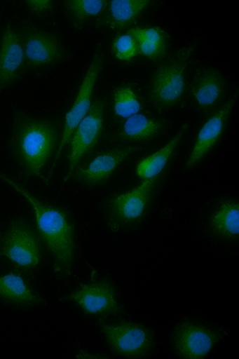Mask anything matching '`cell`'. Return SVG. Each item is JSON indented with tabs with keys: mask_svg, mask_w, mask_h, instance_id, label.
Returning <instances> with one entry per match:
<instances>
[{
	"mask_svg": "<svg viewBox=\"0 0 239 359\" xmlns=\"http://www.w3.org/2000/svg\"><path fill=\"white\" fill-rule=\"evenodd\" d=\"M210 229L215 235L233 240L239 233V204L238 201H221L219 210L210 219Z\"/></svg>",
	"mask_w": 239,
	"mask_h": 359,
	"instance_id": "7402d4cb",
	"label": "cell"
},
{
	"mask_svg": "<svg viewBox=\"0 0 239 359\" xmlns=\"http://www.w3.org/2000/svg\"><path fill=\"white\" fill-rule=\"evenodd\" d=\"M163 174L144 180L134 190L123 194H114L103 205L104 218L113 231L130 228L141 223L150 210Z\"/></svg>",
	"mask_w": 239,
	"mask_h": 359,
	"instance_id": "277c9868",
	"label": "cell"
},
{
	"mask_svg": "<svg viewBox=\"0 0 239 359\" xmlns=\"http://www.w3.org/2000/svg\"><path fill=\"white\" fill-rule=\"evenodd\" d=\"M105 63L106 52L104 50L103 47H102L101 43H99L97 45L96 50H95L91 65H90L86 74H85L84 79H83L79 92H78V95L76 97L75 102L73 104L69 112L65 116V122H64V130L60 144H59L58 150H57L53 166H52L48 177L46 178L48 184L49 180L52 178L54 171H55L57 162H58L59 158H60L64 147L68 143H70L78 125L80 124L83 118L88 113L92 103L91 97L92 93H93L95 84H96L97 79H98L101 71L103 70Z\"/></svg>",
	"mask_w": 239,
	"mask_h": 359,
	"instance_id": "9c48e42d",
	"label": "cell"
},
{
	"mask_svg": "<svg viewBox=\"0 0 239 359\" xmlns=\"http://www.w3.org/2000/svg\"><path fill=\"white\" fill-rule=\"evenodd\" d=\"M222 337L224 334L219 330L195 321L184 320L175 328L172 344L179 358L202 359L207 358Z\"/></svg>",
	"mask_w": 239,
	"mask_h": 359,
	"instance_id": "8fae6325",
	"label": "cell"
},
{
	"mask_svg": "<svg viewBox=\"0 0 239 359\" xmlns=\"http://www.w3.org/2000/svg\"><path fill=\"white\" fill-rule=\"evenodd\" d=\"M196 45L181 49L160 63L151 78L148 100L158 110H170L183 103L189 92L188 71Z\"/></svg>",
	"mask_w": 239,
	"mask_h": 359,
	"instance_id": "3957f363",
	"label": "cell"
},
{
	"mask_svg": "<svg viewBox=\"0 0 239 359\" xmlns=\"http://www.w3.org/2000/svg\"><path fill=\"white\" fill-rule=\"evenodd\" d=\"M111 49L116 57L122 61L132 60L139 55V46L136 37L127 32L124 34L117 35L113 40Z\"/></svg>",
	"mask_w": 239,
	"mask_h": 359,
	"instance_id": "cb8c5ba5",
	"label": "cell"
},
{
	"mask_svg": "<svg viewBox=\"0 0 239 359\" xmlns=\"http://www.w3.org/2000/svg\"><path fill=\"white\" fill-rule=\"evenodd\" d=\"M141 150H143L142 145L121 144L119 147L99 153L89 163L88 167L76 168L70 180L87 187L102 185L110 179L127 158Z\"/></svg>",
	"mask_w": 239,
	"mask_h": 359,
	"instance_id": "4fadbf2b",
	"label": "cell"
},
{
	"mask_svg": "<svg viewBox=\"0 0 239 359\" xmlns=\"http://www.w3.org/2000/svg\"><path fill=\"white\" fill-rule=\"evenodd\" d=\"M107 4L108 0H66L63 6L73 27L82 29L90 18H96L103 13Z\"/></svg>",
	"mask_w": 239,
	"mask_h": 359,
	"instance_id": "603a6c76",
	"label": "cell"
},
{
	"mask_svg": "<svg viewBox=\"0 0 239 359\" xmlns=\"http://www.w3.org/2000/svg\"><path fill=\"white\" fill-rule=\"evenodd\" d=\"M188 93L191 94L196 109L203 114L212 116L224 106L227 93L226 78L215 68H198Z\"/></svg>",
	"mask_w": 239,
	"mask_h": 359,
	"instance_id": "7c38bea8",
	"label": "cell"
},
{
	"mask_svg": "<svg viewBox=\"0 0 239 359\" xmlns=\"http://www.w3.org/2000/svg\"><path fill=\"white\" fill-rule=\"evenodd\" d=\"M189 128V125L186 123L179 129V133L164 148L161 149L158 152L153 153V155L148 156L139 163L136 173L139 178L148 180L163 174L165 168L170 164V160L174 157L177 149L179 148V144L183 140L184 136L188 132Z\"/></svg>",
	"mask_w": 239,
	"mask_h": 359,
	"instance_id": "ffe728a7",
	"label": "cell"
},
{
	"mask_svg": "<svg viewBox=\"0 0 239 359\" xmlns=\"http://www.w3.org/2000/svg\"><path fill=\"white\" fill-rule=\"evenodd\" d=\"M1 238L2 237H0V252H1Z\"/></svg>",
	"mask_w": 239,
	"mask_h": 359,
	"instance_id": "484cf974",
	"label": "cell"
},
{
	"mask_svg": "<svg viewBox=\"0 0 239 359\" xmlns=\"http://www.w3.org/2000/svg\"><path fill=\"white\" fill-rule=\"evenodd\" d=\"M0 179L13 187L34 209L38 235L54 257V273L68 278L72 275L76 250L75 226L70 224L69 215L62 208L37 199L18 180L0 172Z\"/></svg>",
	"mask_w": 239,
	"mask_h": 359,
	"instance_id": "7a4b0ae2",
	"label": "cell"
},
{
	"mask_svg": "<svg viewBox=\"0 0 239 359\" xmlns=\"http://www.w3.org/2000/svg\"><path fill=\"white\" fill-rule=\"evenodd\" d=\"M67 301L79 304L85 313L102 318L119 316L124 311V306L118 302L115 285L109 278L80 285L74 292L61 299V302Z\"/></svg>",
	"mask_w": 239,
	"mask_h": 359,
	"instance_id": "30bf717a",
	"label": "cell"
},
{
	"mask_svg": "<svg viewBox=\"0 0 239 359\" xmlns=\"http://www.w3.org/2000/svg\"><path fill=\"white\" fill-rule=\"evenodd\" d=\"M25 73V56L20 32L8 23L0 45V92L13 86Z\"/></svg>",
	"mask_w": 239,
	"mask_h": 359,
	"instance_id": "9a60e30c",
	"label": "cell"
},
{
	"mask_svg": "<svg viewBox=\"0 0 239 359\" xmlns=\"http://www.w3.org/2000/svg\"><path fill=\"white\" fill-rule=\"evenodd\" d=\"M106 112H107L106 99H95L90 106L88 113L76 128L70 141L71 149L67 156V159L69 160V169L64 178L61 190L69 181L73 172L75 171L83 157L89 154L103 138L106 126Z\"/></svg>",
	"mask_w": 239,
	"mask_h": 359,
	"instance_id": "52a82bcc",
	"label": "cell"
},
{
	"mask_svg": "<svg viewBox=\"0 0 239 359\" xmlns=\"http://www.w3.org/2000/svg\"><path fill=\"white\" fill-rule=\"evenodd\" d=\"M151 0H110L103 13L98 16L95 27H108L117 35L135 25L149 6Z\"/></svg>",
	"mask_w": 239,
	"mask_h": 359,
	"instance_id": "e0dca14e",
	"label": "cell"
},
{
	"mask_svg": "<svg viewBox=\"0 0 239 359\" xmlns=\"http://www.w3.org/2000/svg\"><path fill=\"white\" fill-rule=\"evenodd\" d=\"M168 125L169 122L164 118L150 113H138L121 123L113 134L106 135V140L109 143L119 142L122 144L149 141L163 133Z\"/></svg>",
	"mask_w": 239,
	"mask_h": 359,
	"instance_id": "2e32d148",
	"label": "cell"
},
{
	"mask_svg": "<svg viewBox=\"0 0 239 359\" xmlns=\"http://www.w3.org/2000/svg\"><path fill=\"white\" fill-rule=\"evenodd\" d=\"M238 99V91L231 96V98L224 106L208 118L207 121L203 125L202 129L196 137L195 147L186 163V169L191 170L200 164L205 155L221 141L227 127L229 117L236 101Z\"/></svg>",
	"mask_w": 239,
	"mask_h": 359,
	"instance_id": "5bb4252c",
	"label": "cell"
},
{
	"mask_svg": "<svg viewBox=\"0 0 239 359\" xmlns=\"http://www.w3.org/2000/svg\"><path fill=\"white\" fill-rule=\"evenodd\" d=\"M114 112L118 125L145 108V99L137 83H123L114 90Z\"/></svg>",
	"mask_w": 239,
	"mask_h": 359,
	"instance_id": "44dd1931",
	"label": "cell"
},
{
	"mask_svg": "<svg viewBox=\"0 0 239 359\" xmlns=\"http://www.w3.org/2000/svg\"><path fill=\"white\" fill-rule=\"evenodd\" d=\"M41 238L37 231L23 219H13L1 238L0 257H6L13 263V269L27 278L41 261Z\"/></svg>",
	"mask_w": 239,
	"mask_h": 359,
	"instance_id": "5b68a950",
	"label": "cell"
},
{
	"mask_svg": "<svg viewBox=\"0 0 239 359\" xmlns=\"http://www.w3.org/2000/svg\"><path fill=\"white\" fill-rule=\"evenodd\" d=\"M136 37L139 54L146 56L153 62L162 63L169 53L170 36L161 27L131 28L128 30Z\"/></svg>",
	"mask_w": 239,
	"mask_h": 359,
	"instance_id": "d6986e66",
	"label": "cell"
},
{
	"mask_svg": "<svg viewBox=\"0 0 239 359\" xmlns=\"http://www.w3.org/2000/svg\"><path fill=\"white\" fill-rule=\"evenodd\" d=\"M25 56L26 72L59 65L70 58L58 34L45 32L33 25L19 29Z\"/></svg>",
	"mask_w": 239,
	"mask_h": 359,
	"instance_id": "8992f818",
	"label": "cell"
},
{
	"mask_svg": "<svg viewBox=\"0 0 239 359\" xmlns=\"http://www.w3.org/2000/svg\"><path fill=\"white\" fill-rule=\"evenodd\" d=\"M60 134L58 121L37 118L14 108L13 127L9 148L26 178L37 177L49 186L43 169L53 155Z\"/></svg>",
	"mask_w": 239,
	"mask_h": 359,
	"instance_id": "6da1fadb",
	"label": "cell"
},
{
	"mask_svg": "<svg viewBox=\"0 0 239 359\" xmlns=\"http://www.w3.org/2000/svg\"><path fill=\"white\" fill-rule=\"evenodd\" d=\"M102 332L105 335L111 351L116 355L128 358H145L153 349L155 334L141 323L123 320L109 325L105 318H99Z\"/></svg>",
	"mask_w": 239,
	"mask_h": 359,
	"instance_id": "ba28073f",
	"label": "cell"
},
{
	"mask_svg": "<svg viewBox=\"0 0 239 359\" xmlns=\"http://www.w3.org/2000/svg\"><path fill=\"white\" fill-rule=\"evenodd\" d=\"M28 9L34 14H40L43 11H53L54 4L51 0H26Z\"/></svg>",
	"mask_w": 239,
	"mask_h": 359,
	"instance_id": "d4e9b609",
	"label": "cell"
},
{
	"mask_svg": "<svg viewBox=\"0 0 239 359\" xmlns=\"http://www.w3.org/2000/svg\"><path fill=\"white\" fill-rule=\"evenodd\" d=\"M25 276L18 271H13L0 278V299L21 306L35 308L42 306L44 299L26 282Z\"/></svg>",
	"mask_w": 239,
	"mask_h": 359,
	"instance_id": "ac0fdd59",
	"label": "cell"
}]
</instances>
